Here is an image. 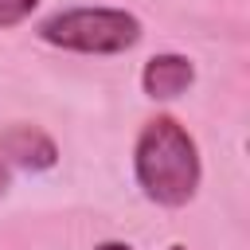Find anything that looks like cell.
I'll use <instances>...</instances> for the list:
<instances>
[{
  "instance_id": "1",
  "label": "cell",
  "mask_w": 250,
  "mask_h": 250,
  "mask_svg": "<svg viewBox=\"0 0 250 250\" xmlns=\"http://www.w3.org/2000/svg\"><path fill=\"white\" fill-rule=\"evenodd\" d=\"M133 176L148 203L188 207L195 199L199 176H203L199 148H195L191 133L168 113L152 117L133 145Z\"/></svg>"
},
{
  "instance_id": "2",
  "label": "cell",
  "mask_w": 250,
  "mask_h": 250,
  "mask_svg": "<svg viewBox=\"0 0 250 250\" xmlns=\"http://www.w3.org/2000/svg\"><path fill=\"white\" fill-rule=\"evenodd\" d=\"M39 39L78 55H121L141 43V20L125 8H62L39 23Z\"/></svg>"
},
{
  "instance_id": "3",
  "label": "cell",
  "mask_w": 250,
  "mask_h": 250,
  "mask_svg": "<svg viewBox=\"0 0 250 250\" xmlns=\"http://www.w3.org/2000/svg\"><path fill=\"white\" fill-rule=\"evenodd\" d=\"M0 160L23 172H47L59 164V145L35 125H8L0 133Z\"/></svg>"
},
{
  "instance_id": "4",
  "label": "cell",
  "mask_w": 250,
  "mask_h": 250,
  "mask_svg": "<svg viewBox=\"0 0 250 250\" xmlns=\"http://www.w3.org/2000/svg\"><path fill=\"white\" fill-rule=\"evenodd\" d=\"M195 82V62L188 55H176V51H164V55H152L141 70V90L152 98V102H172L180 94H188Z\"/></svg>"
},
{
  "instance_id": "5",
  "label": "cell",
  "mask_w": 250,
  "mask_h": 250,
  "mask_svg": "<svg viewBox=\"0 0 250 250\" xmlns=\"http://www.w3.org/2000/svg\"><path fill=\"white\" fill-rule=\"evenodd\" d=\"M35 8H39V0H0V31L23 23Z\"/></svg>"
},
{
  "instance_id": "6",
  "label": "cell",
  "mask_w": 250,
  "mask_h": 250,
  "mask_svg": "<svg viewBox=\"0 0 250 250\" xmlns=\"http://www.w3.org/2000/svg\"><path fill=\"white\" fill-rule=\"evenodd\" d=\"M8 188H12V168H8L4 160H0V195H4Z\"/></svg>"
},
{
  "instance_id": "7",
  "label": "cell",
  "mask_w": 250,
  "mask_h": 250,
  "mask_svg": "<svg viewBox=\"0 0 250 250\" xmlns=\"http://www.w3.org/2000/svg\"><path fill=\"white\" fill-rule=\"evenodd\" d=\"M94 250H133L129 242H102V246H94Z\"/></svg>"
},
{
  "instance_id": "8",
  "label": "cell",
  "mask_w": 250,
  "mask_h": 250,
  "mask_svg": "<svg viewBox=\"0 0 250 250\" xmlns=\"http://www.w3.org/2000/svg\"><path fill=\"white\" fill-rule=\"evenodd\" d=\"M168 250H188V246H168Z\"/></svg>"
}]
</instances>
